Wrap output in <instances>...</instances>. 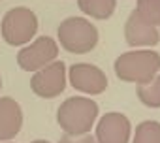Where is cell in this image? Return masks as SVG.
Here are the masks:
<instances>
[{
  "instance_id": "obj_12",
  "label": "cell",
  "mask_w": 160,
  "mask_h": 143,
  "mask_svg": "<svg viewBox=\"0 0 160 143\" xmlns=\"http://www.w3.org/2000/svg\"><path fill=\"white\" fill-rule=\"evenodd\" d=\"M138 96L147 107H160V76L156 74L149 83L138 87Z\"/></svg>"
},
{
  "instance_id": "obj_9",
  "label": "cell",
  "mask_w": 160,
  "mask_h": 143,
  "mask_svg": "<svg viewBox=\"0 0 160 143\" xmlns=\"http://www.w3.org/2000/svg\"><path fill=\"white\" fill-rule=\"evenodd\" d=\"M124 38L126 43L132 47H141V45H156L160 42L158 30L154 25H151L138 10H134L124 25Z\"/></svg>"
},
{
  "instance_id": "obj_16",
  "label": "cell",
  "mask_w": 160,
  "mask_h": 143,
  "mask_svg": "<svg viewBox=\"0 0 160 143\" xmlns=\"http://www.w3.org/2000/svg\"><path fill=\"white\" fill-rule=\"evenodd\" d=\"M30 143H49V141H45V139H36V141H30Z\"/></svg>"
},
{
  "instance_id": "obj_3",
  "label": "cell",
  "mask_w": 160,
  "mask_h": 143,
  "mask_svg": "<svg viewBox=\"0 0 160 143\" xmlns=\"http://www.w3.org/2000/svg\"><path fill=\"white\" fill-rule=\"evenodd\" d=\"M58 42L68 53L85 55L92 51L98 43V30L96 27L83 19V17H68L60 23L58 30Z\"/></svg>"
},
{
  "instance_id": "obj_6",
  "label": "cell",
  "mask_w": 160,
  "mask_h": 143,
  "mask_svg": "<svg viewBox=\"0 0 160 143\" xmlns=\"http://www.w3.org/2000/svg\"><path fill=\"white\" fill-rule=\"evenodd\" d=\"M57 55H58L57 42L49 36H40L36 42L23 47L17 53V64L25 72H38L43 66L51 64L53 60H57Z\"/></svg>"
},
{
  "instance_id": "obj_15",
  "label": "cell",
  "mask_w": 160,
  "mask_h": 143,
  "mask_svg": "<svg viewBox=\"0 0 160 143\" xmlns=\"http://www.w3.org/2000/svg\"><path fill=\"white\" fill-rule=\"evenodd\" d=\"M58 143H98V141L91 134H83V136H68V134H64Z\"/></svg>"
},
{
  "instance_id": "obj_2",
  "label": "cell",
  "mask_w": 160,
  "mask_h": 143,
  "mask_svg": "<svg viewBox=\"0 0 160 143\" xmlns=\"http://www.w3.org/2000/svg\"><path fill=\"white\" fill-rule=\"evenodd\" d=\"M160 70V55L154 51H130L115 60V76L121 81L145 85Z\"/></svg>"
},
{
  "instance_id": "obj_13",
  "label": "cell",
  "mask_w": 160,
  "mask_h": 143,
  "mask_svg": "<svg viewBox=\"0 0 160 143\" xmlns=\"http://www.w3.org/2000/svg\"><path fill=\"white\" fill-rule=\"evenodd\" d=\"M132 143H160V122L145 121L138 124Z\"/></svg>"
},
{
  "instance_id": "obj_7",
  "label": "cell",
  "mask_w": 160,
  "mask_h": 143,
  "mask_svg": "<svg viewBox=\"0 0 160 143\" xmlns=\"http://www.w3.org/2000/svg\"><path fill=\"white\" fill-rule=\"evenodd\" d=\"M70 83L85 94H102L108 89L106 74L94 64L79 62L70 68Z\"/></svg>"
},
{
  "instance_id": "obj_8",
  "label": "cell",
  "mask_w": 160,
  "mask_h": 143,
  "mask_svg": "<svg viewBox=\"0 0 160 143\" xmlns=\"http://www.w3.org/2000/svg\"><path fill=\"white\" fill-rule=\"evenodd\" d=\"M130 121L122 113H106L96 126L98 143H128L130 139Z\"/></svg>"
},
{
  "instance_id": "obj_17",
  "label": "cell",
  "mask_w": 160,
  "mask_h": 143,
  "mask_svg": "<svg viewBox=\"0 0 160 143\" xmlns=\"http://www.w3.org/2000/svg\"><path fill=\"white\" fill-rule=\"evenodd\" d=\"M0 89H2V77H0Z\"/></svg>"
},
{
  "instance_id": "obj_11",
  "label": "cell",
  "mask_w": 160,
  "mask_h": 143,
  "mask_svg": "<svg viewBox=\"0 0 160 143\" xmlns=\"http://www.w3.org/2000/svg\"><path fill=\"white\" fill-rule=\"evenodd\" d=\"M77 6L85 15H91L92 19H109L115 12L117 0H77Z\"/></svg>"
},
{
  "instance_id": "obj_1",
  "label": "cell",
  "mask_w": 160,
  "mask_h": 143,
  "mask_svg": "<svg viewBox=\"0 0 160 143\" xmlns=\"http://www.w3.org/2000/svg\"><path fill=\"white\" fill-rule=\"evenodd\" d=\"M98 117V106L96 102L81 96L68 98L60 104L57 111V121L64 134L68 136H83L89 134L94 121Z\"/></svg>"
},
{
  "instance_id": "obj_5",
  "label": "cell",
  "mask_w": 160,
  "mask_h": 143,
  "mask_svg": "<svg viewBox=\"0 0 160 143\" xmlns=\"http://www.w3.org/2000/svg\"><path fill=\"white\" fill-rule=\"evenodd\" d=\"M30 89L40 98H55L66 89V64L53 60L51 64L38 70L30 79Z\"/></svg>"
},
{
  "instance_id": "obj_4",
  "label": "cell",
  "mask_w": 160,
  "mask_h": 143,
  "mask_svg": "<svg viewBox=\"0 0 160 143\" xmlns=\"http://www.w3.org/2000/svg\"><path fill=\"white\" fill-rule=\"evenodd\" d=\"M38 30V17L28 8H12L6 12L0 32L8 45H25L28 43Z\"/></svg>"
},
{
  "instance_id": "obj_18",
  "label": "cell",
  "mask_w": 160,
  "mask_h": 143,
  "mask_svg": "<svg viewBox=\"0 0 160 143\" xmlns=\"http://www.w3.org/2000/svg\"><path fill=\"white\" fill-rule=\"evenodd\" d=\"M4 143H12V141H4Z\"/></svg>"
},
{
  "instance_id": "obj_10",
  "label": "cell",
  "mask_w": 160,
  "mask_h": 143,
  "mask_svg": "<svg viewBox=\"0 0 160 143\" xmlns=\"http://www.w3.org/2000/svg\"><path fill=\"white\" fill-rule=\"evenodd\" d=\"M23 126V109L21 106L10 98H0V141H12Z\"/></svg>"
},
{
  "instance_id": "obj_14",
  "label": "cell",
  "mask_w": 160,
  "mask_h": 143,
  "mask_svg": "<svg viewBox=\"0 0 160 143\" xmlns=\"http://www.w3.org/2000/svg\"><path fill=\"white\" fill-rule=\"evenodd\" d=\"M138 12L151 25L160 27V0H138Z\"/></svg>"
}]
</instances>
